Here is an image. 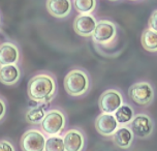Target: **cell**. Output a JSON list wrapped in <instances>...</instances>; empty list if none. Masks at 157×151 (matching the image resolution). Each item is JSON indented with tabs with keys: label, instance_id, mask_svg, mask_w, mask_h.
I'll use <instances>...</instances> for the list:
<instances>
[{
	"label": "cell",
	"instance_id": "obj_1",
	"mask_svg": "<svg viewBox=\"0 0 157 151\" xmlns=\"http://www.w3.org/2000/svg\"><path fill=\"white\" fill-rule=\"evenodd\" d=\"M57 91L55 78L50 74H38L33 76L27 85V94L33 102L49 103L54 99Z\"/></svg>",
	"mask_w": 157,
	"mask_h": 151
},
{
	"label": "cell",
	"instance_id": "obj_2",
	"mask_svg": "<svg viewBox=\"0 0 157 151\" xmlns=\"http://www.w3.org/2000/svg\"><path fill=\"white\" fill-rule=\"evenodd\" d=\"M89 88L90 79L83 69H71L64 78V89L71 96H82L88 92Z\"/></svg>",
	"mask_w": 157,
	"mask_h": 151
},
{
	"label": "cell",
	"instance_id": "obj_3",
	"mask_svg": "<svg viewBox=\"0 0 157 151\" xmlns=\"http://www.w3.org/2000/svg\"><path fill=\"white\" fill-rule=\"evenodd\" d=\"M40 125L41 130L47 135H60L65 128L66 117L63 112L60 110H56V109L55 110H50L49 112H47Z\"/></svg>",
	"mask_w": 157,
	"mask_h": 151
},
{
	"label": "cell",
	"instance_id": "obj_4",
	"mask_svg": "<svg viewBox=\"0 0 157 151\" xmlns=\"http://www.w3.org/2000/svg\"><path fill=\"white\" fill-rule=\"evenodd\" d=\"M128 95L137 105L148 107L154 99V89L148 82H137L129 87Z\"/></svg>",
	"mask_w": 157,
	"mask_h": 151
},
{
	"label": "cell",
	"instance_id": "obj_5",
	"mask_svg": "<svg viewBox=\"0 0 157 151\" xmlns=\"http://www.w3.org/2000/svg\"><path fill=\"white\" fill-rule=\"evenodd\" d=\"M131 130L137 139L145 140L150 138L154 130V121L147 114H137L130 122Z\"/></svg>",
	"mask_w": 157,
	"mask_h": 151
},
{
	"label": "cell",
	"instance_id": "obj_6",
	"mask_svg": "<svg viewBox=\"0 0 157 151\" xmlns=\"http://www.w3.org/2000/svg\"><path fill=\"white\" fill-rule=\"evenodd\" d=\"M117 34V28L112 21H98L91 37L95 44L108 45L113 41Z\"/></svg>",
	"mask_w": 157,
	"mask_h": 151
},
{
	"label": "cell",
	"instance_id": "obj_7",
	"mask_svg": "<svg viewBox=\"0 0 157 151\" xmlns=\"http://www.w3.org/2000/svg\"><path fill=\"white\" fill-rule=\"evenodd\" d=\"M46 137L41 131L30 130L23 134L20 146L24 151H43L46 147Z\"/></svg>",
	"mask_w": 157,
	"mask_h": 151
},
{
	"label": "cell",
	"instance_id": "obj_8",
	"mask_svg": "<svg viewBox=\"0 0 157 151\" xmlns=\"http://www.w3.org/2000/svg\"><path fill=\"white\" fill-rule=\"evenodd\" d=\"M123 105L122 94L116 89L105 90L98 99V106L102 113L114 114Z\"/></svg>",
	"mask_w": 157,
	"mask_h": 151
},
{
	"label": "cell",
	"instance_id": "obj_9",
	"mask_svg": "<svg viewBox=\"0 0 157 151\" xmlns=\"http://www.w3.org/2000/svg\"><path fill=\"white\" fill-rule=\"evenodd\" d=\"M119 127V122L114 114L102 113L95 120V128L97 133L103 137H112Z\"/></svg>",
	"mask_w": 157,
	"mask_h": 151
},
{
	"label": "cell",
	"instance_id": "obj_10",
	"mask_svg": "<svg viewBox=\"0 0 157 151\" xmlns=\"http://www.w3.org/2000/svg\"><path fill=\"white\" fill-rule=\"evenodd\" d=\"M97 25V21L90 14H82L78 16L74 21V30L77 34L83 37L91 36L95 27Z\"/></svg>",
	"mask_w": 157,
	"mask_h": 151
},
{
	"label": "cell",
	"instance_id": "obj_11",
	"mask_svg": "<svg viewBox=\"0 0 157 151\" xmlns=\"http://www.w3.org/2000/svg\"><path fill=\"white\" fill-rule=\"evenodd\" d=\"M65 151H82L85 147L86 138L82 130L71 128L63 136Z\"/></svg>",
	"mask_w": 157,
	"mask_h": 151
},
{
	"label": "cell",
	"instance_id": "obj_12",
	"mask_svg": "<svg viewBox=\"0 0 157 151\" xmlns=\"http://www.w3.org/2000/svg\"><path fill=\"white\" fill-rule=\"evenodd\" d=\"M46 6L48 13L58 19L65 18L71 12V0H47Z\"/></svg>",
	"mask_w": 157,
	"mask_h": 151
},
{
	"label": "cell",
	"instance_id": "obj_13",
	"mask_svg": "<svg viewBox=\"0 0 157 151\" xmlns=\"http://www.w3.org/2000/svg\"><path fill=\"white\" fill-rule=\"evenodd\" d=\"M112 137H113V143L115 144V146H117L118 148H121V149H128V148H130L134 139L132 130L128 126L118 127L117 130L115 131Z\"/></svg>",
	"mask_w": 157,
	"mask_h": 151
},
{
	"label": "cell",
	"instance_id": "obj_14",
	"mask_svg": "<svg viewBox=\"0 0 157 151\" xmlns=\"http://www.w3.org/2000/svg\"><path fill=\"white\" fill-rule=\"evenodd\" d=\"M20 51L13 43H3L0 45V65L16 64L19 61Z\"/></svg>",
	"mask_w": 157,
	"mask_h": 151
},
{
	"label": "cell",
	"instance_id": "obj_15",
	"mask_svg": "<svg viewBox=\"0 0 157 151\" xmlns=\"http://www.w3.org/2000/svg\"><path fill=\"white\" fill-rule=\"evenodd\" d=\"M21 77V72L16 64H5L0 65V82L4 85L10 86L18 83Z\"/></svg>",
	"mask_w": 157,
	"mask_h": 151
},
{
	"label": "cell",
	"instance_id": "obj_16",
	"mask_svg": "<svg viewBox=\"0 0 157 151\" xmlns=\"http://www.w3.org/2000/svg\"><path fill=\"white\" fill-rule=\"evenodd\" d=\"M142 46L148 52H157V31L147 28L142 33L141 36Z\"/></svg>",
	"mask_w": 157,
	"mask_h": 151
},
{
	"label": "cell",
	"instance_id": "obj_17",
	"mask_svg": "<svg viewBox=\"0 0 157 151\" xmlns=\"http://www.w3.org/2000/svg\"><path fill=\"white\" fill-rule=\"evenodd\" d=\"M46 114V108L43 107V106H36V107L29 109L26 112L25 118H26V121L28 123L39 124L43 122Z\"/></svg>",
	"mask_w": 157,
	"mask_h": 151
},
{
	"label": "cell",
	"instance_id": "obj_18",
	"mask_svg": "<svg viewBox=\"0 0 157 151\" xmlns=\"http://www.w3.org/2000/svg\"><path fill=\"white\" fill-rule=\"evenodd\" d=\"M114 115L119 122V124H127L130 123L131 120L133 119L134 112L129 105H122L121 107L118 108Z\"/></svg>",
	"mask_w": 157,
	"mask_h": 151
},
{
	"label": "cell",
	"instance_id": "obj_19",
	"mask_svg": "<svg viewBox=\"0 0 157 151\" xmlns=\"http://www.w3.org/2000/svg\"><path fill=\"white\" fill-rule=\"evenodd\" d=\"M46 151H64L65 146H64V140L63 137H60L59 135L50 136V138L47 139L46 141Z\"/></svg>",
	"mask_w": 157,
	"mask_h": 151
},
{
	"label": "cell",
	"instance_id": "obj_20",
	"mask_svg": "<svg viewBox=\"0 0 157 151\" xmlns=\"http://www.w3.org/2000/svg\"><path fill=\"white\" fill-rule=\"evenodd\" d=\"M74 5L80 14H91L96 7V0H74Z\"/></svg>",
	"mask_w": 157,
	"mask_h": 151
},
{
	"label": "cell",
	"instance_id": "obj_21",
	"mask_svg": "<svg viewBox=\"0 0 157 151\" xmlns=\"http://www.w3.org/2000/svg\"><path fill=\"white\" fill-rule=\"evenodd\" d=\"M148 26H149V28H151V29L157 31V10H154L152 13V15L150 16L149 21H148Z\"/></svg>",
	"mask_w": 157,
	"mask_h": 151
},
{
	"label": "cell",
	"instance_id": "obj_22",
	"mask_svg": "<svg viewBox=\"0 0 157 151\" xmlns=\"http://www.w3.org/2000/svg\"><path fill=\"white\" fill-rule=\"evenodd\" d=\"M0 151H15V147L6 140H0Z\"/></svg>",
	"mask_w": 157,
	"mask_h": 151
},
{
	"label": "cell",
	"instance_id": "obj_23",
	"mask_svg": "<svg viewBox=\"0 0 157 151\" xmlns=\"http://www.w3.org/2000/svg\"><path fill=\"white\" fill-rule=\"evenodd\" d=\"M5 112H6V105H5L3 99H0V120L4 117Z\"/></svg>",
	"mask_w": 157,
	"mask_h": 151
},
{
	"label": "cell",
	"instance_id": "obj_24",
	"mask_svg": "<svg viewBox=\"0 0 157 151\" xmlns=\"http://www.w3.org/2000/svg\"><path fill=\"white\" fill-rule=\"evenodd\" d=\"M111 1H117V0H111Z\"/></svg>",
	"mask_w": 157,
	"mask_h": 151
},
{
	"label": "cell",
	"instance_id": "obj_25",
	"mask_svg": "<svg viewBox=\"0 0 157 151\" xmlns=\"http://www.w3.org/2000/svg\"><path fill=\"white\" fill-rule=\"evenodd\" d=\"M131 1H136V0H131Z\"/></svg>",
	"mask_w": 157,
	"mask_h": 151
}]
</instances>
